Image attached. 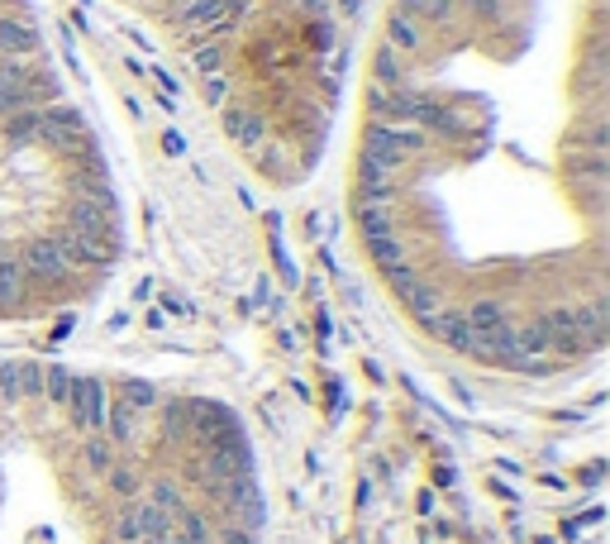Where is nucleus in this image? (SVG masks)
I'll return each mask as SVG.
<instances>
[{"instance_id":"1","label":"nucleus","mask_w":610,"mask_h":544,"mask_svg":"<svg viewBox=\"0 0 610 544\" xmlns=\"http://www.w3.org/2000/svg\"><path fill=\"white\" fill-rule=\"evenodd\" d=\"M338 129L358 263L420 344L515 382L601 359V0H386Z\"/></svg>"},{"instance_id":"2","label":"nucleus","mask_w":610,"mask_h":544,"mask_svg":"<svg viewBox=\"0 0 610 544\" xmlns=\"http://www.w3.org/2000/svg\"><path fill=\"white\" fill-rule=\"evenodd\" d=\"M0 544H263L239 416L134 372L0 363Z\"/></svg>"},{"instance_id":"3","label":"nucleus","mask_w":610,"mask_h":544,"mask_svg":"<svg viewBox=\"0 0 610 544\" xmlns=\"http://www.w3.org/2000/svg\"><path fill=\"white\" fill-rule=\"evenodd\" d=\"M125 239L120 167L67 53L24 0H0V334L91 305Z\"/></svg>"}]
</instances>
